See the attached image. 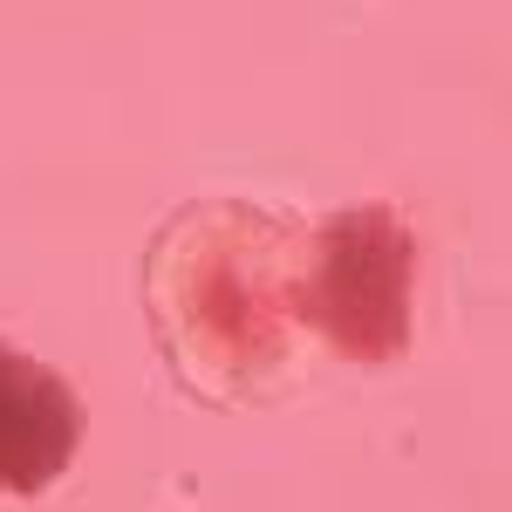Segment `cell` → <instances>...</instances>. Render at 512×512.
I'll return each mask as SVG.
<instances>
[{
    "label": "cell",
    "instance_id": "obj_1",
    "mask_svg": "<svg viewBox=\"0 0 512 512\" xmlns=\"http://www.w3.org/2000/svg\"><path fill=\"white\" fill-rule=\"evenodd\" d=\"M308 246L260 205H185L151 246V321L178 376L212 403H246L294 362L308 328Z\"/></svg>",
    "mask_w": 512,
    "mask_h": 512
},
{
    "label": "cell",
    "instance_id": "obj_2",
    "mask_svg": "<svg viewBox=\"0 0 512 512\" xmlns=\"http://www.w3.org/2000/svg\"><path fill=\"white\" fill-rule=\"evenodd\" d=\"M308 328L355 362H383L410 328V233L383 205L328 219L308 246Z\"/></svg>",
    "mask_w": 512,
    "mask_h": 512
},
{
    "label": "cell",
    "instance_id": "obj_3",
    "mask_svg": "<svg viewBox=\"0 0 512 512\" xmlns=\"http://www.w3.org/2000/svg\"><path fill=\"white\" fill-rule=\"evenodd\" d=\"M82 437V403L76 390L41 369L35 355L0 342V499L41 492L69 472Z\"/></svg>",
    "mask_w": 512,
    "mask_h": 512
}]
</instances>
